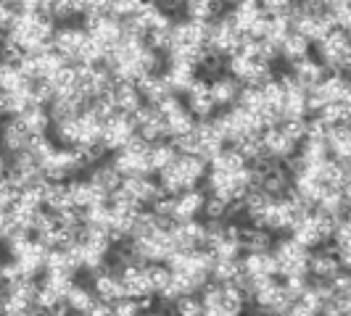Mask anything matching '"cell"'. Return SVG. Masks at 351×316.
I'll list each match as a JSON object with an SVG mask.
<instances>
[{
    "label": "cell",
    "instance_id": "obj_21",
    "mask_svg": "<svg viewBox=\"0 0 351 316\" xmlns=\"http://www.w3.org/2000/svg\"><path fill=\"white\" fill-rule=\"evenodd\" d=\"M306 274H312L315 282H330L333 277L341 274V266L335 253L328 250H319V253H309V261H306Z\"/></svg>",
    "mask_w": 351,
    "mask_h": 316
},
{
    "label": "cell",
    "instance_id": "obj_27",
    "mask_svg": "<svg viewBox=\"0 0 351 316\" xmlns=\"http://www.w3.org/2000/svg\"><path fill=\"white\" fill-rule=\"evenodd\" d=\"M185 11V18L188 21H195V24H209L214 18H219L225 14V5L217 3V0H191L182 5Z\"/></svg>",
    "mask_w": 351,
    "mask_h": 316
},
{
    "label": "cell",
    "instance_id": "obj_5",
    "mask_svg": "<svg viewBox=\"0 0 351 316\" xmlns=\"http://www.w3.org/2000/svg\"><path fill=\"white\" fill-rule=\"evenodd\" d=\"M5 179H8L16 190H27V187H35V185H40V182H45L40 163H37L27 150H24V153H16V156H11Z\"/></svg>",
    "mask_w": 351,
    "mask_h": 316
},
{
    "label": "cell",
    "instance_id": "obj_11",
    "mask_svg": "<svg viewBox=\"0 0 351 316\" xmlns=\"http://www.w3.org/2000/svg\"><path fill=\"white\" fill-rule=\"evenodd\" d=\"M185 108L191 111V116H193L195 122H206L214 116V111H217V105L211 101V92H209V82L206 79H195L193 88L185 92Z\"/></svg>",
    "mask_w": 351,
    "mask_h": 316
},
{
    "label": "cell",
    "instance_id": "obj_3",
    "mask_svg": "<svg viewBox=\"0 0 351 316\" xmlns=\"http://www.w3.org/2000/svg\"><path fill=\"white\" fill-rule=\"evenodd\" d=\"M88 42H90V35L82 27H74V24L56 27V35L51 40L53 51L58 53L69 66H80L82 64V53L88 48Z\"/></svg>",
    "mask_w": 351,
    "mask_h": 316
},
{
    "label": "cell",
    "instance_id": "obj_54",
    "mask_svg": "<svg viewBox=\"0 0 351 316\" xmlns=\"http://www.w3.org/2000/svg\"><path fill=\"white\" fill-rule=\"evenodd\" d=\"M0 119H8V105H5V95L0 92Z\"/></svg>",
    "mask_w": 351,
    "mask_h": 316
},
{
    "label": "cell",
    "instance_id": "obj_25",
    "mask_svg": "<svg viewBox=\"0 0 351 316\" xmlns=\"http://www.w3.org/2000/svg\"><path fill=\"white\" fill-rule=\"evenodd\" d=\"M262 16V8H259V3H254V0H246V3H238L232 11H228V18L230 24L235 27V32L241 37H246L251 32V27H254V21Z\"/></svg>",
    "mask_w": 351,
    "mask_h": 316
},
{
    "label": "cell",
    "instance_id": "obj_4",
    "mask_svg": "<svg viewBox=\"0 0 351 316\" xmlns=\"http://www.w3.org/2000/svg\"><path fill=\"white\" fill-rule=\"evenodd\" d=\"M88 166L90 163L85 161V156L80 150H74V148H56V153L40 169H43V176L48 182H66L69 176H77Z\"/></svg>",
    "mask_w": 351,
    "mask_h": 316
},
{
    "label": "cell",
    "instance_id": "obj_23",
    "mask_svg": "<svg viewBox=\"0 0 351 316\" xmlns=\"http://www.w3.org/2000/svg\"><path fill=\"white\" fill-rule=\"evenodd\" d=\"M135 88H138V92H141L143 103L154 105V108H156L161 101H167V98L172 95L169 88H167V82L161 79V74H145V77H141V79L135 82Z\"/></svg>",
    "mask_w": 351,
    "mask_h": 316
},
{
    "label": "cell",
    "instance_id": "obj_35",
    "mask_svg": "<svg viewBox=\"0 0 351 316\" xmlns=\"http://www.w3.org/2000/svg\"><path fill=\"white\" fill-rule=\"evenodd\" d=\"M209 163H211V172H222V174H235V172H241V169L248 166L246 158L241 156L235 148H222V153L211 158Z\"/></svg>",
    "mask_w": 351,
    "mask_h": 316
},
{
    "label": "cell",
    "instance_id": "obj_24",
    "mask_svg": "<svg viewBox=\"0 0 351 316\" xmlns=\"http://www.w3.org/2000/svg\"><path fill=\"white\" fill-rule=\"evenodd\" d=\"M111 166L117 169V174L122 176V179H127V176H148L151 174L145 156L127 153V150H117L114 158H111Z\"/></svg>",
    "mask_w": 351,
    "mask_h": 316
},
{
    "label": "cell",
    "instance_id": "obj_31",
    "mask_svg": "<svg viewBox=\"0 0 351 316\" xmlns=\"http://www.w3.org/2000/svg\"><path fill=\"white\" fill-rule=\"evenodd\" d=\"M291 237H293L301 248H306V250L325 246V240H322V235H319V227H317V222H315V213H309L304 222L293 224V229H291Z\"/></svg>",
    "mask_w": 351,
    "mask_h": 316
},
{
    "label": "cell",
    "instance_id": "obj_30",
    "mask_svg": "<svg viewBox=\"0 0 351 316\" xmlns=\"http://www.w3.org/2000/svg\"><path fill=\"white\" fill-rule=\"evenodd\" d=\"M309 48H312V45H309L304 37H299L296 32H288V35L280 40V45H278V58L291 66V64H296L301 58H306V55H309Z\"/></svg>",
    "mask_w": 351,
    "mask_h": 316
},
{
    "label": "cell",
    "instance_id": "obj_45",
    "mask_svg": "<svg viewBox=\"0 0 351 316\" xmlns=\"http://www.w3.org/2000/svg\"><path fill=\"white\" fill-rule=\"evenodd\" d=\"M333 248H351V224H349V216L338 219L333 229V237H330Z\"/></svg>",
    "mask_w": 351,
    "mask_h": 316
},
{
    "label": "cell",
    "instance_id": "obj_47",
    "mask_svg": "<svg viewBox=\"0 0 351 316\" xmlns=\"http://www.w3.org/2000/svg\"><path fill=\"white\" fill-rule=\"evenodd\" d=\"M19 190L8 182V179H0V213H8L11 206L16 203Z\"/></svg>",
    "mask_w": 351,
    "mask_h": 316
},
{
    "label": "cell",
    "instance_id": "obj_52",
    "mask_svg": "<svg viewBox=\"0 0 351 316\" xmlns=\"http://www.w3.org/2000/svg\"><path fill=\"white\" fill-rule=\"evenodd\" d=\"M85 316H114V311H111V306H108V303L98 300V303H95Z\"/></svg>",
    "mask_w": 351,
    "mask_h": 316
},
{
    "label": "cell",
    "instance_id": "obj_36",
    "mask_svg": "<svg viewBox=\"0 0 351 316\" xmlns=\"http://www.w3.org/2000/svg\"><path fill=\"white\" fill-rule=\"evenodd\" d=\"M195 129V119L191 116L188 108H180L177 114L167 116V137L169 140H177V137H185Z\"/></svg>",
    "mask_w": 351,
    "mask_h": 316
},
{
    "label": "cell",
    "instance_id": "obj_6",
    "mask_svg": "<svg viewBox=\"0 0 351 316\" xmlns=\"http://www.w3.org/2000/svg\"><path fill=\"white\" fill-rule=\"evenodd\" d=\"M138 135L132 116H124V114H114L108 122L104 124V132H101V145H104L106 153H117L122 150L127 142Z\"/></svg>",
    "mask_w": 351,
    "mask_h": 316
},
{
    "label": "cell",
    "instance_id": "obj_51",
    "mask_svg": "<svg viewBox=\"0 0 351 316\" xmlns=\"http://www.w3.org/2000/svg\"><path fill=\"white\" fill-rule=\"evenodd\" d=\"M282 316H319V314H317V311H312L309 306H304L301 300H293V303L285 308V314H282Z\"/></svg>",
    "mask_w": 351,
    "mask_h": 316
},
{
    "label": "cell",
    "instance_id": "obj_17",
    "mask_svg": "<svg viewBox=\"0 0 351 316\" xmlns=\"http://www.w3.org/2000/svg\"><path fill=\"white\" fill-rule=\"evenodd\" d=\"M291 77L309 92V90H315L317 85L328 77V71L322 69V64H319L317 58L306 55V58H301V61H296V64H291Z\"/></svg>",
    "mask_w": 351,
    "mask_h": 316
},
{
    "label": "cell",
    "instance_id": "obj_39",
    "mask_svg": "<svg viewBox=\"0 0 351 316\" xmlns=\"http://www.w3.org/2000/svg\"><path fill=\"white\" fill-rule=\"evenodd\" d=\"M235 105L243 108V111H248V114H262L264 111L262 88H241V95H238Z\"/></svg>",
    "mask_w": 351,
    "mask_h": 316
},
{
    "label": "cell",
    "instance_id": "obj_33",
    "mask_svg": "<svg viewBox=\"0 0 351 316\" xmlns=\"http://www.w3.org/2000/svg\"><path fill=\"white\" fill-rule=\"evenodd\" d=\"M177 158V150L172 142L161 140V142H154L151 148H148V153H145V161H148V169H151V174L154 172H161V169H167L169 163H175Z\"/></svg>",
    "mask_w": 351,
    "mask_h": 316
},
{
    "label": "cell",
    "instance_id": "obj_26",
    "mask_svg": "<svg viewBox=\"0 0 351 316\" xmlns=\"http://www.w3.org/2000/svg\"><path fill=\"white\" fill-rule=\"evenodd\" d=\"M272 246H275V237L267 229H259L254 224L241 227V248H243V253H269Z\"/></svg>",
    "mask_w": 351,
    "mask_h": 316
},
{
    "label": "cell",
    "instance_id": "obj_1",
    "mask_svg": "<svg viewBox=\"0 0 351 316\" xmlns=\"http://www.w3.org/2000/svg\"><path fill=\"white\" fill-rule=\"evenodd\" d=\"M209 163L201 161L198 156H177L175 163H169L167 169L158 172V187L164 195H180L185 190H195L198 182L206 179Z\"/></svg>",
    "mask_w": 351,
    "mask_h": 316
},
{
    "label": "cell",
    "instance_id": "obj_40",
    "mask_svg": "<svg viewBox=\"0 0 351 316\" xmlns=\"http://www.w3.org/2000/svg\"><path fill=\"white\" fill-rule=\"evenodd\" d=\"M148 280H151V290L156 295H161L172 285V269L167 263H151L148 266Z\"/></svg>",
    "mask_w": 351,
    "mask_h": 316
},
{
    "label": "cell",
    "instance_id": "obj_13",
    "mask_svg": "<svg viewBox=\"0 0 351 316\" xmlns=\"http://www.w3.org/2000/svg\"><path fill=\"white\" fill-rule=\"evenodd\" d=\"M262 148H264V156H267V161H275V163L288 161L291 156H296V150H299V145H293V142L288 140V137L282 135L278 127L264 129V132H262Z\"/></svg>",
    "mask_w": 351,
    "mask_h": 316
},
{
    "label": "cell",
    "instance_id": "obj_14",
    "mask_svg": "<svg viewBox=\"0 0 351 316\" xmlns=\"http://www.w3.org/2000/svg\"><path fill=\"white\" fill-rule=\"evenodd\" d=\"M108 98H111V103L117 108V114H124V116H135L145 105L138 88H135V82H114Z\"/></svg>",
    "mask_w": 351,
    "mask_h": 316
},
{
    "label": "cell",
    "instance_id": "obj_7",
    "mask_svg": "<svg viewBox=\"0 0 351 316\" xmlns=\"http://www.w3.org/2000/svg\"><path fill=\"white\" fill-rule=\"evenodd\" d=\"M135 122V129H138V137L154 145V142L167 140V119L158 114L154 105H143L141 111L132 116Z\"/></svg>",
    "mask_w": 351,
    "mask_h": 316
},
{
    "label": "cell",
    "instance_id": "obj_18",
    "mask_svg": "<svg viewBox=\"0 0 351 316\" xmlns=\"http://www.w3.org/2000/svg\"><path fill=\"white\" fill-rule=\"evenodd\" d=\"M43 206L48 213H64V211H77L71 203L69 185L66 182H43Z\"/></svg>",
    "mask_w": 351,
    "mask_h": 316
},
{
    "label": "cell",
    "instance_id": "obj_48",
    "mask_svg": "<svg viewBox=\"0 0 351 316\" xmlns=\"http://www.w3.org/2000/svg\"><path fill=\"white\" fill-rule=\"evenodd\" d=\"M111 311H114V316H141L143 314L141 300H132V298L117 300V303L111 306Z\"/></svg>",
    "mask_w": 351,
    "mask_h": 316
},
{
    "label": "cell",
    "instance_id": "obj_44",
    "mask_svg": "<svg viewBox=\"0 0 351 316\" xmlns=\"http://www.w3.org/2000/svg\"><path fill=\"white\" fill-rule=\"evenodd\" d=\"M259 8H262V14L267 18H288L291 11H293V3H285V0H267Z\"/></svg>",
    "mask_w": 351,
    "mask_h": 316
},
{
    "label": "cell",
    "instance_id": "obj_42",
    "mask_svg": "<svg viewBox=\"0 0 351 316\" xmlns=\"http://www.w3.org/2000/svg\"><path fill=\"white\" fill-rule=\"evenodd\" d=\"M282 135L288 137V140L293 142V145H301V142L306 140V119H296V122H282L280 127Z\"/></svg>",
    "mask_w": 351,
    "mask_h": 316
},
{
    "label": "cell",
    "instance_id": "obj_15",
    "mask_svg": "<svg viewBox=\"0 0 351 316\" xmlns=\"http://www.w3.org/2000/svg\"><path fill=\"white\" fill-rule=\"evenodd\" d=\"M241 272L248 280H264V277H278V261L272 253H246L241 259ZM251 290V287H248Z\"/></svg>",
    "mask_w": 351,
    "mask_h": 316
},
{
    "label": "cell",
    "instance_id": "obj_32",
    "mask_svg": "<svg viewBox=\"0 0 351 316\" xmlns=\"http://www.w3.org/2000/svg\"><path fill=\"white\" fill-rule=\"evenodd\" d=\"M64 303L69 306L71 314H88L90 308L98 303V298H95L93 287H88V285H71Z\"/></svg>",
    "mask_w": 351,
    "mask_h": 316
},
{
    "label": "cell",
    "instance_id": "obj_10",
    "mask_svg": "<svg viewBox=\"0 0 351 316\" xmlns=\"http://www.w3.org/2000/svg\"><path fill=\"white\" fill-rule=\"evenodd\" d=\"M119 280H122L124 295H127V298L143 300L154 295L151 280H148V266H143V263H132V266L119 269Z\"/></svg>",
    "mask_w": 351,
    "mask_h": 316
},
{
    "label": "cell",
    "instance_id": "obj_43",
    "mask_svg": "<svg viewBox=\"0 0 351 316\" xmlns=\"http://www.w3.org/2000/svg\"><path fill=\"white\" fill-rule=\"evenodd\" d=\"M228 203H222V200H217V198H206L204 200V216H206V222H225L228 219Z\"/></svg>",
    "mask_w": 351,
    "mask_h": 316
},
{
    "label": "cell",
    "instance_id": "obj_49",
    "mask_svg": "<svg viewBox=\"0 0 351 316\" xmlns=\"http://www.w3.org/2000/svg\"><path fill=\"white\" fill-rule=\"evenodd\" d=\"M328 285H330V293H333V295H338V298H349V295H351V277L346 274V272H341V274H338V277H333Z\"/></svg>",
    "mask_w": 351,
    "mask_h": 316
},
{
    "label": "cell",
    "instance_id": "obj_22",
    "mask_svg": "<svg viewBox=\"0 0 351 316\" xmlns=\"http://www.w3.org/2000/svg\"><path fill=\"white\" fill-rule=\"evenodd\" d=\"M209 92L214 105H222V108H232L238 95H241V82H235L230 74H219L209 82Z\"/></svg>",
    "mask_w": 351,
    "mask_h": 316
},
{
    "label": "cell",
    "instance_id": "obj_53",
    "mask_svg": "<svg viewBox=\"0 0 351 316\" xmlns=\"http://www.w3.org/2000/svg\"><path fill=\"white\" fill-rule=\"evenodd\" d=\"M5 172H8V158L0 150V179H5Z\"/></svg>",
    "mask_w": 351,
    "mask_h": 316
},
{
    "label": "cell",
    "instance_id": "obj_41",
    "mask_svg": "<svg viewBox=\"0 0 351 316\" xmlns=\"http://www.w3.org/2000/svg\"><path fill=\"white\" fill-rule=\"evenodd\" d=\"M172 306H175V316H204V306L198 295H182Z\"/></svg>",
    "mask_w": 351,
    "mask_h": 316
},
{
    "label": "cell",
    "instance_id": "obj_28",
    "mask_svg": "<svg viewBox=\"0 0 351 316\" xmlns=\"http://www.w3.org/2000/svg\"><path fill=\"white\" fill-rule=\"evenodd\" d=\"M88 179L98 187V193H104L106 198L114 195L122 187V176L117 174V169L111 166V161H108V163H95V166L90 169Z\"/></svg>",
    "mask_w": 351,
    "mask_h": 316
},
{
    "label": "cell",
    "instance_id": "obj_16",
    "mask_svg": "<svg viewBox=\"0 0 351 316\" xmlns=\"http://www.w3.org/2000/svg\"><path fill=\"white\" fill-rule=\"evenodd\" d=\"M204 200H206V195L201 190H185V193L175 195V200H172V222H193L195 216L204 211Z\"/></svg>",
    "mask_w": 351,
    "mask_h": 316
},
{
    "label": "cell",
    "instance_id": "obj_50",
    "mask_svg": "<svg viewBox=\"0 0 351 316\" xmlns=\"http://www.w3.org/2000/svg\"><path fill=\"white\" fill-rule=\"evenodd\" d=\"M14 18H16V11H14V5H8V3H0V32L5 35L11 27H14Z\"/></svg>",
    "mask_w": 351,
    "mask_h": 316
},
{
    "label": "cell",
    "instance_id": "obj_8",
    "mask_svg": "<svg viewBox=\"0 0 351 316\" xmlns=\"http://www.w3.org/2000/svg\"><path fill=\"white\" fill-rule=\"evenodd\" d=\"M135 206H141V209H151L154 203H156L158 198H161V187H158L156 182L151 179V176H127L122 179V187H119Z\"/></svg>",
    "mask_w": 351,
    "mask_h": 316
},
{
    "label": "cell",
    "instance_id": "obj_29",
    "mask_svg": "<svg viewBox=\"0 0 351 316\" xmlns=\"http://www.w3.org/2000/svg\"><path fill=\"white\" fill-rule=\"evenodd\" d=\"M328 156L335 161H346L351 156V129L349 127H330L325 135Z\"/></svg>",
    "mask_w": 351,
    "mask_h": 316
},
{
    "label": "cell",
    "instance_id": "obj_46",
    "mask_svg": "<svg viewBox=\"0 0 351 316\" xmlns=\"http://www.w3.org/2000/svg\"><path fill=\"white\" fill-rule=\"evenodd\" d=\"M280 285L282 290H285V295H288V300H299L304 295V290L309 287V280L306 277H285Z\"/></svg>",
    "mask_w": 351,
    "mask_h": 316
},
{
    "label": "cell",
    "instance_id": "obj_38",
    "mask_svg": "<svg viewBox=\"0 0 351 316\" xmlns=\"http://www.w3.org/2000/svg\"><path fill=\"white\" fill-rule=\"evenodd\" d=\"M241 274V259L238 261H217L211 263L209 272V282H217V285H232Z\"/></svg>",
    "mask_w": 351,
    "mask_h": 316
},
{
    "label": "cell",
    "instance_id": "obj_12",
    "mask_svg": "<svg viewBox=\"0 0 351 316\" xmlns=\"http://www.w3.org/2000/svg\"><path fill=\"white\" fill-rule=\"evenodd\" d=\"M93 293H95V298L104 300V303H108V306H114L117 300L127 298L124 295V287H122V280H119V274L106 263L101 272H95L93 274Z\"/></svg>",
    "mask_w": 351,
    "mask_h": 316
},
{
    "label": "cell",
    "instance_id": "obj_2",
    "mask_svg": "<svg viewBox=\"0 0 351 316\" xmlns=\"http://www.w3.org/2000/svg\"><path fill=\"white\" fill-rule=\"evenodd\" d=\"M278 261V277H306V261H309V250L301 248L293 237H282L269 250Z\"/></svg>",
    "mask_w": 351,
    "mask_h": 316
},
{
    "label": "cell",
    "instance_id": "obj_20",
    "mask_svg": "<svg viewBox=\"0 0 351 316\" xmlns=\"http://www.w3.org/2000/svg\"><path fill=\"white\" fill-rule=\"evenodd\" d=\"M69 195L77 211H85L90 206H98V203H108V198L104 193H98V187L90 179H71Z\"/></svg>",
    "mask_w": 351,
    "mask_h": 316
},
{
    "label": "cell",
    "instance_id": "obj_19",
    "mask_svg": "<svg viewBox=\"0 0 351 316\" xmlns=\"http://www.w3.org/2000/svg\"><path fill=\"white\" fill-rule=\"evenodd\" d=\"M161 79L167 82V88H169V92H172V95H177V98H185V92L193 88V82L198 79V77H195V69L177 66V64H164Z\"/></svg>",
    "mask_w": 351,
    "mask_h": 316
},
{
    "label": "cell",
    "instance_id": "obj_37",
    "mask_svg": "<svg viewBox=\"0 0 351 316\" xmlns=\"http://www.w3.org/2000/svg\"><path fill=\"white\" fill-rule=\"evenodd\" d=\"M325 16L333 24V29L341 32H349L351 27V8L346 0H333V3H325Z\"/></svg>",
    "mask_w": 351,
    "mask_h": 316
},
{
    "label": "cell",
    "instance_id": "obj_34",
    "mask_svg": "<svg viewBox=\"0 0 351 316\" xmlns=\"http://www.w3.org/2000/svg\"><path fill=\"white\" fill-rule=\"evenodd\" d=\"M24 127H27V132L32 135V137H40V135H48V129H51V116H48V108H43V105H29L21 116H19Z\"/></svg>",
    "mask_w": 351,
    "mask_h": 316
},
{
    "label": "cell",
    "instance_id": "obj_55",
    "mask_svg": "<svg viewBox=\"0 0 351 316\" xmlns=\"http://www.w3.org/2000/svg\"><path fill=\"white\" fill-rule=\"evenodd\" d=\"M141 316H161L158 311H145V314H141Z\"/></svg>",
    "mask_w": 351,
    "mask_h": 316
},
{
    "label": "cell",
    "instance_id": "obj_9",
    "mask_svg": "<svg viewBox=\"0 0 351 316\" xmlns=\"http://www.w3.org/2000/svg\"><path fill=\"white\" fill-rule=\"evenodd\" d=\"M29 140H32V135L27 132V127L19 116H8L0 124V150L3 153H11V156L24 153L29 148Z\"/></svg>",
    "mask_w": 351,
    "mask_h": 316
}]
</instances>
